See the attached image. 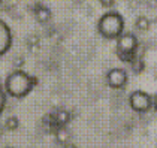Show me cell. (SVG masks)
Here are the masks:
<instances>
[{"mask_svg": "<svg viewBox=\"0 0 157 148\" xmlns=\"http://www.w3.org/2000/svg\"><path fill=\"white\" fill-rule=\"evenodd\" d=\"M5 90L8 96L15 99H23L36 87L37 79L24 70H13L5 79Z\"/></svg>", "mask_w": 157, "mask_h": 148, "instance_id": "cell-1", "label": "cell"}, {"mask_svg": "<svg viewBox=\"0 0 157 148\" xmlns=\"http://www.w3.org/2000/svg\"><path fill=\"white\" fill-rule=\"evenodd\" d=\"M97 32L105 39H117L124 33V18L118 12L103 13L97 21Z\"/></svg>", "mask_w": 157, "mask_h": 148, "instance_id": "cell-2", "label": "cell"}, {"mask_svg": "<svg viewBox=\"0 0 157 148\" xmlns=\"http://www.w3.org/2000/svg\"><path fill=\"white\" fill-rule=\"evenodd\" d=\"M117 40V54L121 60L130 62L138 49V37L133 33H123L115 39Z\"/></svg>", "mask_w": 157, "mask_h": 148, "instance_id": "cell-3", "label": "cell"}, {"mask_svg": "<svg viewBox=\"0 0 157 148\" xmlns=\"http://www.w3.org/2000/svg\"><path fill=\"white\" fill-rule=\"evenodd\" d=\"M129 105L135 112H147L154 106V97H151L147 91L136 90L129 96Z\"/></svg>", "mask_w": 157, "mask_h": 148, "instance_id": "cell-4", "label": "cell"}, {"mask_svg": "<svg viewBox=\"0 0 157 148\" xmlns=\"http://www.w3.org/2000/svg\"><path fill=\"white\" fill-rule=\"evenodd\" d=\"M106 84H108L111 88H123V87L127 84V74L124 69H120V67H114L108 70L106 74Z\"/></svg>", "mask_w": 157, "mask_h": 148, "instance_id": "cell-5", "label": "cell"}, {"mask_svg": "<svg viewBox=\"0 0 157 148\" xmlns=\"http://www.w3.org/2000/svg\"><path fill=\"white\" fill-rule=\"evenodd\" d=\"M12 47V32L6 21L0 18V57L5 55Z\"/></svg>", "mask_w": 157, "mask_h": 148, "instance_id": "cell-6", "label": "cell"}, {"mask_svg": "<svg viewBox=\"0 0 157 148\" xmlns=\"http://www.w3.org/2000/svg\"><path fill=\"white\" fill-rule=\"evenodd\" d=\"M35 18L40 24H45V23H48L51 20V11L47 6H44V5H36V8H35Z\"/></svg>", "mask_w": 157, "mask_h": 148, "instance_id": "cell-7", "label": "cell"}, {"mask_svg": "<svg viewBox=\"0 0 157 148\" xmlns=\"http://www.w3.org/2000/svg\"><path fill=\"white\" fill-rule=\"evenodd\" d=\"M135 25H136V28H138V30H141V32H147V30L150 28V20H148L147 17H138V18H136V21H135Z\"/></svg>", "mask_w": 157, "mask_h": 148, "instance_id": "cell-8", "label": "cell"}, {"mask_svg": "<svg viewBox=\"0 0 157 148\" xmlns=\"http://www.w3.org/2000/svg\"><path fill=\"white\" fill-rule=\"evenodd\" d=\"M56 139H57L59 144L66 145V144L69 142V139H71V135H69V132H67L66 129H60V130H57V133H56Z\"/></svg>", "mask_w": 157, "mask_h": 148, "instance_id": "cell-9", "label": "cell"}, {"mask_svg": "<svg viewBox=\"0 0 157 148\" xmlns=\"http://www.w3.org/2000/svg\"><path fill=\"white\" fill-rule=\"evenodd\" d=\"M5 127H6V130L13 132V130H17L20 127V120L17 117H8L6 121H5Z\"/></svg>", "mask_w": 157, "mask_h": 148, "instance_id": "cell-10", "label": "cell"}, {"mask_svg": "<svg viewBox=\"0 0 157 148\" xmlns=\"http://www.w3.org/2000/svg\"><path fill=\"white\" fill-rule=\"evenodd\" d=\"M56 118H57V121L59 124L61 126H64V124L69 123V120H71V114L66 111V109H60V111L57 112V115H56Z\"/></svg>", "mask_w": 157, "mask_h": 148, "instance_id": "cell-11", "label": "cell"}, {"mask_svg": "<svg viewBox=\"0 0 157 148\" xmlns=\"http://www.w3.org/2000/svg\"><path fill=\"white\" fill-rule=\"evenodd\" d=\"M6 96H8V93H6V90H5V84H3L2 79H0V114H2L3 109H5V105H6Z\"/></svg>", "mask_w": 157, "mask_h": 148, "instance_id": "cell-12", "label": "cell"}, {"mask_svg": "<svg viewBox=\"0 0 157 148\" xmlns=\"http://www.w3.org/2000/svg\"><path fill=\"white\" fill-rule=\"evenodd\" d=\"M64 148H78V147H76L75 144H71V142H67V144L64 145Z\"/></svg>", "mask_w": 157, "mask_h": 148, "instance_id": "cell-13", "label": "cell"}, {"mask_svg": "<svg viewBox=\"0 0 157 148\" xmlns=\"http://www.w3.org/2000/svg\"><path fill=\"white\" fill-rule=\"evenodd\" d=\"M154 109L157 111V94L154 96Z\"/></svg>", "mask_w": 157, "mask_h": 148, "instance_id": "cell-14", "label": "cell"}, {"mask_svg": "<svg viewBox=\"0 0 157 148\" xmlns=\"http://www.w3.org/2000/svg\"><path fill=\"white\" fill-rule=\"evenodd\" d=\"M0 2H2V0H0Z\"/></svg>", "mask_w": 157, "mask_h": 148, "instance_id": "cell-15", "label": "cell"}]
</instances>
